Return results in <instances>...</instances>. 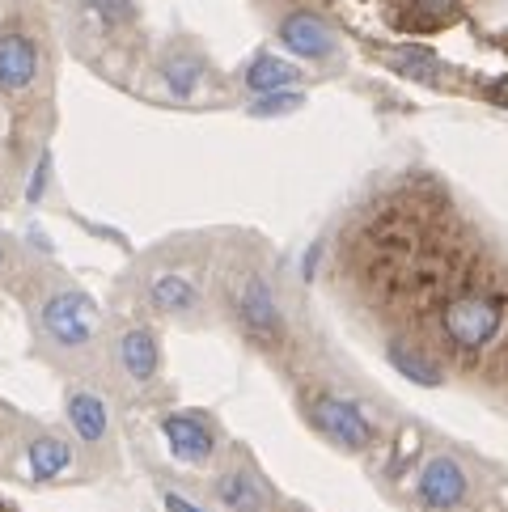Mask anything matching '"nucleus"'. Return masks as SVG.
Wrapping results in <instances>:
<instances>
[{
  "mask_svg": "<svg viewBox=\"0 0 508 512\" xmlns=\"http://www.w3.org/2000/svg\"><path fill=\"white\" fill-rule=\"evenodd\" d=\"M39 81V43L22 30H0V94H26Z\"/></svg>",
  "mask_w": 508,
  "mask_h": 512,
  "instance_id": "obj_9",
  "label": "nucleus"
},
{
  "mask_svg": "<svg viewBox=\"0 0 508 512\" xmlns=\"http://www.w3.org/2000/svg\"><path fill=\"white\" fill-rule=\"evenodd\" d=\"M144 301L161 318H195L204 309V284L183 267H161L144 280Z\"/></svg>",
  "mask_w": 508,
  "mask_h": 512,
  "instance_id": "obj_5",
  "label": "nucleus"
},
{
  "mask_svg": "<svg viewBox=\"0 0 508 512\" xmlns=\"http://www.w3.org/2000/svg\"><path fill=\"white\" fill-rule=\"evenodd\" d=\"M111 356H115V369L127 381H136V386H149L161 369V347H157V335L149 326H123L115 335Z\"/></svg>",
  "mask_w": 508,
  "mask_h": 512,
  "instance_id": "obj_8",
  "label": "nucleus"
},
{
  "mask_svg": "<svg viewBox=\"0 0 508 512\" xmlns=\"http://www.w3.org/2000/svg\"><path fill=\"white\" fill-rule=\"evenodd\" d=\"M386 64L394 72H403V77H411V81H424V85L441 81V60L432 56V51H424V47H398V51L386 56Z\"/></svg>",
  "mask_w": 508,
  "mask_h": 512,
  "instance_id": "obj_17",
  "label": "nucleus"
},
{
  "mask_svg": "<svg viewBox=\"0 0 508 512\" xmlns=\"http://www.w3.org/2000/svg\"><path fill=\"white\" fill-rule=\"evenodd\" d=\"M242 81H246L250 94L259 98V94H276V89H293V85H301L305 77H301L297 64L271 56V51H259V56L246 64V77H242Z\"/></svg>",
  "mask_w": 508,
  "mask_h": 512,
  "instance_id": "obj_15",
  "label": "nucleus"
},
{
  "mask_svg": "<svg viewBox=\"0 0 508 512\" xmlns=\"http://www.w3.org/2000/svg\"><path fill=\"white\" fill-rule=\"evenodd\" d=\"M5 263H9V250H5V242H0V276H5Z\"/></svg>",
  "mask_w": 508,
  "mask_h": 512,
  "instance_id": "obj_22",
  "label": "nucleus"
},
{
  "mask_svg": "<svg viewBox=\"0 0 508 512\" xmlns=\"http://www.w3.org/2000/svg\"><path fill=\"white\" fill-rule=\"evenodd\" d=\"M98 326H102V314H98V301L89 297L81 288H60L51 292L39 309V335L47 347L56 352H68V356H81L94 347L98 339Z\"/></svg>",
  "mask_w": 508,
  "mask_h": 512,
  "instance_id": "obj_2",
  "label": "nucleus"
},
{
  "mask_svg": "<svg viewBox=\"0 0 508 512\" xmlns=\"http://www.w3.org/2000/svg\"><path fill=\"white\" fill-rule=\"evenodd\" d=\"M208 64L195 56V51H170L166 60H161V81H166V89L174 98H191L199 81H204Z\"/></svg>",
  "mask_w": 508,
  "mask_h": 512,
  "instance_id": "obj_16",
  "label": "nucleus"
},
{
  "mask_svg": "<svg viewBox=\"0 0 508 512\" xmlns=\"http://www.w3.org/2000/svg\"><path fill=\"white\" fill-rule=\"evenodd\" d=\"M47 182H51V153L43 149V153H39V161H34V174H30V182H26V204H43Z\"/></svg>",
  "mask_w": 508,
  "mask_h": 512,
  "instance_id": "obj_19",
  "label": "nucleus"
},
{
  "mask_svg": "<svg viewBox=\"0 0 508 512\" xmlns=\"http://www.w3.org/2000/svg\"><path fill=\"white\" fill-rule=\"evenodd\" d=\"M22 453H26V474L34 483H51L72 470V445L56 432H34L22 445Z\"/></svg>",
  "mask_w": 508,
  "mask_h": 512,
  "instance_id": "obj_13",
  "label": "nucleus"
},
{
  "mask_svg": "<svg viewBox=\"0 0 508 512\" xmlns=\"http://www.w3.org/2000/svg\"><path fill=\"white\" fill-rule=\"evenodd\" d=\"M470 491V479L466 470L453 462V457H432L420 474V487H415V496H420L424 512H453Z\"/></svg>",
  "mask_w": 508,
  "mask_h": 512,
  "instance_id": "obj_11",
  "label": "nucleus"
},
{
  "mask_svg": "<svg viewBox=\"0 0 508 512\" xmlns=\"http://www.w3.org/2000/svg\"><path fill=\"white\" fill-rule=\"evenodd\" d=\"M216 500L229 512H271V491L250 466H233L216 479Z\"/></svg>",
  "mask_w": 508,
  "mask_h": 512,
  "instance_id": "obj_12",
  "label": "nucleus"
},
{
  "mask_svg": "<svg viewBox=\"0 0 508 512\" xmlns=\"http://www.w3.org/2000/svg\"><path fill=\"white\" fill-rule=\"evenodd\" d=\"M318 259H322V246H310V254H305V263H301V276H305V280H314Z\"/></svg>",
  "mask_w": 508,
  "mask_h": 512,
  "instance_id": "obj_21",
  "label": "nucleus"
},
{
  "mask_svg": "<svg viewBox=\"0 0 508 512\" xmlns=\"http://www.w3.org/2000/svg\"><path fill=\"white\" fill-rule=\"evenodd\" d=\"M310 424H314L331 445L348 449V453H365V449L373 445V424H369V415L360 411L352 398L318 394V398L310 402Z\"/></svg>",
  "mask_w": 508,
  "mask_h": 512,
  "instance_id": "obj_4",
  "label": "nucleus"
},
{
  "mask_svg": "<svg viewBox=\"0 0 508 512\" xmlns=\"http://www.w3.org/2000/svg\"><path fill=\"white\" fill-rule=\"evenodd\" d=\"M233 322L259 347H276L284 339V309L263 271H242L233 280Z\"/></svg>",
  "mask_w": 508,
  "mask_h": 512,
  "instance_id": "obj_3",
  "label": "nucleus"
},
{
  "mask_svg": "<svg viewBox=\"0 0 508 512\" xmlns=\"http://www.w3.org/2000/svg\"><path fill=\"white\" fill-rule=\"evenodd\" d=\"M161 504H166V512H204L199 504H191V500H183V496H174V491H166V496H161Z\"/></svg>",
  "mask_w": 508,
  "mask_h": 512,
  "instance_id": "obj_20",
  "label": "nucleus"
},
{
  "mask_svg": "<svg viewBox=\"0 0 508 512\" xmlns=\"http://www.w3.org/2000/svg\"><path fill=\"white\" fill-rule=\"evenodd\" d=\"M85 5H94V9H102V5H106V0H85Z\"/></svg>",
  "mask_w": 508,
  "mask_h": 512,
  "instance_id": "obj_23",
  "label": "nucleus"
},
{
  "mask_svg": "<svg viewBox=\"0 0 508 512\" xmlns=\"http://www.w3.org/2000/svg\"><path fill=\"white\" fill-rule=\"evenodd\" d=\"M64 419L85 449H106V441H111V407H106V398L98 390H85V386L68 390Z\"/></svg>",
  "mask_w": 508,
  "mask_h": 512,
  "instance_id": "obj_10",
  "label": "nucleus"
},
{
  "mask_svg": "<svg viewBox=\"0 0 508 512\" xmlns=\"http://www.w3.org/2000/svg\"><path fill=\"white\" fill-rule=\"evenodd\" d=\"M305 106V94L297 89H276V94H259L250 102V115L254 119H284V115H297Z\"/></svg>",
  "mask_w": 508,
  "mask_h": 512,
  "instance_id": "obj_18",
  "label": "nucleus"
},
{
  "mask_svg": "<svg viewBox=\"0 0 508 512\" xmlns=\"http://www.w3.org/2000/svg\"><path fill=\"white\" fill-rule=\"evenodd\" d=\"M386 360H390V369L398 377L411 381V386H424V390L445 386V369L432 360V352H424V347H411V343L398 339V343L386 347Z\"/></svg>",
  "mask_w": 508,
  "mask_h": 512,
  "instance_id": "obj_14",
  "label": "nucleus"
},
{
  "mask_svg": "<svg viewBox=\"0 0 508 512\" xmlns=\"http://www.w3.org/2000/svg\"><path fill=\"white\" fill-rule=\"evenodd\" d=\"M161 436L170 445V457L183 466H204L216 453V428L204 411H170L161 419Z\"/></svg>",
  "mask_w": 508,
  "mask_h": 512,
  "instance_id": "obj_6",
  "label": "nucleus"
},
{
  "mask_svg": "<svg viewBox=\"0 0 508 512\" xmlns=\"http://www.w3.org/2000/svg\"><path fill=\"white\" fill-rule=\"evenodd\" d=\"M276 34H280V43L293 51L297 60H331V56H335V47H339L335 30L326 26L318 13H310V9L284 13V22H280Z\"/></svg>",
  "mask_w": 508,
  "mask_h": 512,
  "instance_id": "obj_7",
  "label": "nucleus"
},
{
  "mask_svg": "<svg viewBox=\"0 0 508 512\" xmlns=\"http://www.w3.org/2000/svg\"><path fill=\"white\" fill-rule=\"evenodd\" d=\"M504 297L496 288H462L441 305V335L453 352H483L487 343H496V335L504 331Z\"/></svg>",
  "mask_w": 508,
  "mask_h": 512,
  "instance_id": "obj_1",
  "label": "nucleus"
}]
</instances>
